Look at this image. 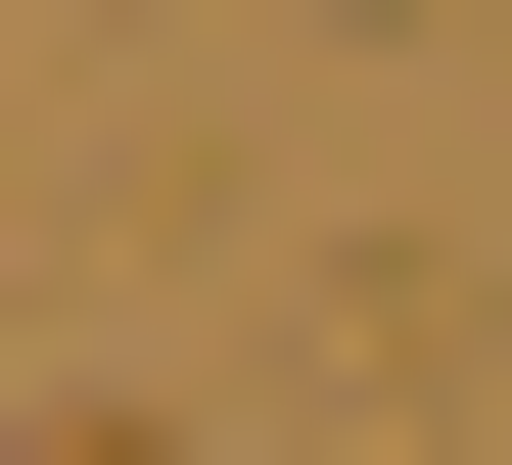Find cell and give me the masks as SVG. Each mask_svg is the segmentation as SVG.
I'll return each mask as SVG.
<instances>
[{"mask_svg":"<svg viewBox=\"0 0 512 465\" xmlns=\"http://www.w3.org/2000/svg\"><path fill=\"white\" fill-rule=\"evenodd\" d=\"M0 465H187V419H0Z\"/></svg>","mask_w":512,"mask_h":465,"instance_id":"6da1fadb","label":"cell"}]
</instances>
